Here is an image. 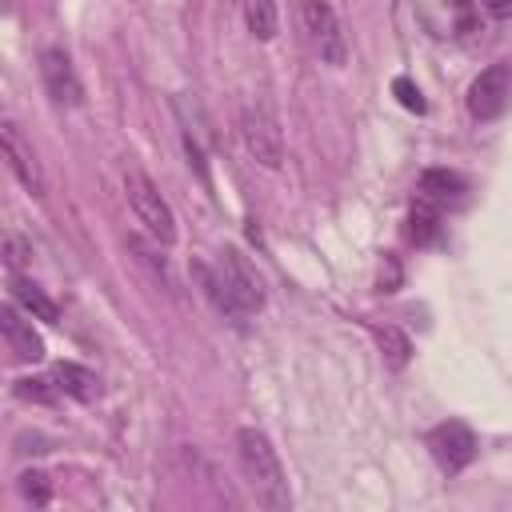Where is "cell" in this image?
I'll list each match as a JSON object with an SVG mask.
<instances>
[{
    "label": "cell",
    "instance_id": "obj_1",
    "mask_svg": "<svg viewBox=\"0 0 512 512\" xmlns=\"http://www.w3.org/2000/svg\"><path fill=\"white\" fill-rule=\"evenodd\" d=\"M192 272L200 276L204 292L212 296V304H216L228 320H236V324H240L244 316H252V312H260V308H264L260 276L252 272V264H248L236 248H228V252H224L220 272H212L208 264H192Z\"/></svg>",
    "mask_w": 512,
    "mask_h": 512
},
{
    "label": "cell",
    "instance_id": "obj_2",
    "mask_svg": "<svg viewBox=\"0 0 512 512\" xmlns=\"http://www.w3.org/2000/svg\"><path fill=\"white\" fill-rule=\"evenodd\" d=\"M236 452H240V468H244L256 500L272 512H288L292 492H288V480H284V468H280V456H276L272 440L260 428H240L236 432Z\"/></svg>",
    "mask_w": 512,
    "mask_h": 512
},
{
    "label": "cell",
    "instance_id": "obj_3",
    "mask_svg": "<svg viewBox=\"0 0 512 512\" xmlns=\"http://www.w3.org/2000/svg\"><path fill=\"white\" fill-rule=\"evenodd\" d=\"M124 192H128V204H132L136 220L148 228V236L156 244H172L176 240V216H172L168 200L160 196V188L140 168H128L124 172Z\"/></svg>",
    "mask_w": 512,
    "mask_h": 512
},
{
    "label": "cell",
    "instance_id": "obj_4",
    "mask_svg": "<svg viewBox=\"0 0 512 512\" xmlns=\"http://www.w3.org/2000/svg\"><path fill=\"white\" fill-rule=\"evenodd\" d=\"M240 132H244V144L248 152L264 164V168H280L284 160V136H280V120L272 112L268 100H248L244 112H240Z\"/></svg>",
    "mask_w": 512,
    "mask_h": 512
},
{
    "label": "cell",
    "instance_id": "obj_5",
    "mask_svg": "<svg viewBox=\"0 0 512 512\" xmlns=\"http://www.w3.org/2000/svg\"><path fill=\"white\" fill-rule=\"evenodd\" d=\"M296 12H300V24H304L312 48L320 52V60L340 68L348 48H344V32H340V20H336L332 4L328 0H296Z\"/></svg>",
    "mask_w": 512,
    "mask_h": 512
},
{
    "label": "cell",
    "instance_id": "obj_6",
    "mask_svg": "<svg viewBox=\"0 0 512 512\" xmlns=\"http://www.w3.org/2000/svg\"><path fill=\"white\" fill-rule=\"evenodd\" d=\"M508 104H512V64L508 60H496V64H488L472 80V88H468V112H472V120H496V116L508 112Z\"/></svg>",
    "mask_w": 512,
    "mask_h": 512
},
{
    "label": "cell",
    "instance_id": "obj_7",
    "mask_svg": "<svg viewBox=\"0 0 512 512\" xmlns=\"http://www.w3.org/2000/svg\"><path fill=\"white\" fill-rule=\"evenodd\" d=\"M428 452H432V460L440 464V472L456 476V472H464V468L476 460V436H472L468 424L444 420V424H436V428L428 432Z\"/></svg>",
    "mask_w": 512,
    "mask_h": 512
},
{
    "label": "cell",
    "instance_id": "obj_8",
    "mask_svg": "<svg viewBox=\"0 0 512 512\" xmlns=\"http://www.w3.org/2000/svg\"><path fill=\"white\" fill-rule=\"evenodd\" d=\"M40 80H44L48 96L60 108H80L84 84H80V76H76V68H72V60H68L64 48H44L40 52Z\"/></svg>",
    "mask_w": 512,
    "mask_h": 512
},
{
    "label": "cell",
    "instance_id": "obj_9",
    "mask_svg": "<svg viewBox=\"0 0 512 512\" xmlns=\"http://www.w3.org/2000/svg\"><path fill=\"white\" fill-rule=\"evenodd\" d=\"M0 144H4V160H8L12 176H16L32 196H44V168H40L32 144L20 136V124H16V120H4V124H0Z\"/></svg>",
    "mask_w": 512,
    "mask_h": 512
},
{
    "label": "cell",
    "instance_id": "obj_10",
    "mask_svg": "<svg viewBox=\"0 0 512 512\" xmlns=\"http://www.w3.org/2000/svg\"><path fill=\"white\" fill-rule=\"evenodd\" d=\"M0 332H4L8 352H12L16 360H24V364L44 360V340H40V332H36V328H32V320H24L12 304H4V308H0Z\"/></svg>",
    "mask_w": 512,
    "mask_h": 512
},
{
    "label": "cell",
    "instance_id": "obj_11",
    "mask_svg": "<svg viewBox=\"0 0 512 512\" xmlns=\"http://www.w3.org/2000/svg\"><path fill=\"white\" fill-rule=\"evenodd\" d=\"M464 192H468V184H464V176L452 172V168H424V172H420V184H416V196L428 200V204H436V208L460 204Z\"/></svg>",
    "mask_w": 512,
    "mask_h": 512
},
{
    "label": "cell",
    "instance_id": "obj_12",
    "mask_svg": "<svg viewBox=\"0 0 512 512\" xmlns=\"http://www.w3.org/2000/svg\"><path fill=\"white\" fill-rule=\"evenodd\" d=\"M52 380H56L60 392H68V396L80 400V404H92V400L100 396V376H96L92 368H84V364L60 360V364L52 368Z\"/></svg>",
    "mask_w": 512,
    "mask_h": 512
},
{
    "label": "cell",
    "instance_id": "obj_13",
    "mask_svg": "<svg viewBox=\"0 0 512 512\" xmlns=\"http://www.w3.org/2000/svg\"><path fill=\"white\" fill-rule=\"evenodd\" d=\"M12 296H16V304H20L24 312H32L36 320H48V324L60 320V308H56L32 280H24V276H16V272H12Z\"/></svg>",
    "mask_w": 512,
    "mask_h": 512
},
{
    "label": "cell",
    "instance_id": "obj_14",
    "mask_svg": "<svg viewBox=\"0 0 512 512\" xmlns=\"http://www.w3.org/2000/svg\"><path fill=\"white\" fill-rule=\"evenodd\" d=\"M440 212H444V208H436V204H428V200L416 196L412 216H408V236H412L416 244H432V240L440 236Z\"/></svg>",
    "mask_w": 512,
    "mask_h": 512
},
{
    "label": "cell",
    "instance_id": "obj_15",
    "mask_svg": "<svg viewBox=\"0 0 512 512\" xmlns=\"http://www.w3.org/2000/svg\"><path fill=\"white\" fill-rule=\"evenodd\" d=\"M244 4V24L256 40L276 36V0H240Z\"/></svg>",
    "mask_w": 512,
    "mask_h": 512
},
{
    "label": "cell",
    "instance_id": "obj_16",
    "mask_svg": "<svg viewBox=\"0 0 512 512\" xmlns=\"http://www.w3.org/2000/svg\"><path fill=\"white\" fill-rule=\"evenodd\" d=\"M376 340H380V352H384L388 368H404V364H408V356H412V340H408L396 324H380V328H376Z\"/></svg>",
    "mask_w": 512,
    "mask_h": 512
},
{
    "label": "cell",
    "instance_id": "obj_17",
    "mask_svg": "<svg viewBox=\"0 0 512 512\" xmlns=\"http://www.w3.org/2000/svg\"><path fill=\"white\" fill-rule=\"evenodd\" d=\"M56 380H44V376H20L16 380V396L20 400H32V404H52L56 400Z\"/></svg>",
    "mask_w": 512,
    "mask_h": 512
},
{
    "label": "cell",
    "instance_id": "obj_18",
    "mask_svg": "<svg viewBox=\"0 0 512 512\" xmlns=\"http://www.w3.org/2000/svg\"><path fill=\"white\" fill-rule=\"evenodd\" d=\"M20 496H24L28 504H36V508H44V504L52 500V480H48L44 472H36V468H28V472H20Z\"/></svg>",
    "mask_w": 512,
    "mask_h": 512
},
{
    "label": "cell",
    "instance_id": "obj_19",
    "mask_svg": "<svg viewBox=\"0 0 512 512\" xmlns=\"http://www.w3.org/2000/svg\"><path fill=\"white\" fill-rule=\"evenodd\" d=\"M4 264H8L12 272H20L24 264H32V244H24L16 232H8V236H4Z\"/></svg>",
    "mask_w": 512,
    "mask_h": 512
},
{
    "label": "cell",
    "instance_id": "obj_20",
    "mask_svg": "<svg viewBox=\"0 0 512 512\" xmlns=\"http://www.w3.org/2000/svg\"><path fill=\"white\" fill-rule=\"evenodd\" d=\"M392 92H396V100H400L408 112H424V108H428L424 96H420V88H416L408 76H396V80H392Z\"/></svg>",
    "mask_w": 512,
    "mask_h": 512
},
{
    "label": "cell",
    "instance_id": "obj_21",
    "mask_svg": "<svg viewBox=\"0 0 512 512\" xmlns=\"http://www.w3.org/2000/svg\"><path fill=\"white\" fill-rule=\"evenodd\" d=\"M400 284V264L396 256H384V268H380V292H396Z\"/></svg>",
    "mask_w": 512,
    "mask_h": 512
},
{
    "label": "cell",
    "instance_id": "obj_22",
    "mask_svg": "<svg viewBox=\"0 0 512 512\" xmlns=\"http://www.w3.org/2000/svg\"><path fill=\"white\" fill-rule=\"evenodd\" d=\"M448 4L456 8V28L468 32V28H472V4H468V0H448Z\"/></svg>",
    "mask_w": 512,
    "mask_h": 512
},
{
    "label": "cell",
    "instance_id": "obj_23",
    "mask_svg": "<svg viewBox=\"0 0 512 512\" xmlns=\"http://www.w3.org/2000/svg\"><path fill=\"white\" fill-rule=\"evenodd\" d=\"M480 4H484L492 16H500V20H504V16H512V0H480Z\"/></svg>",
    "mask_w": 512,
    "mask_h": 512
}]
</instances>
